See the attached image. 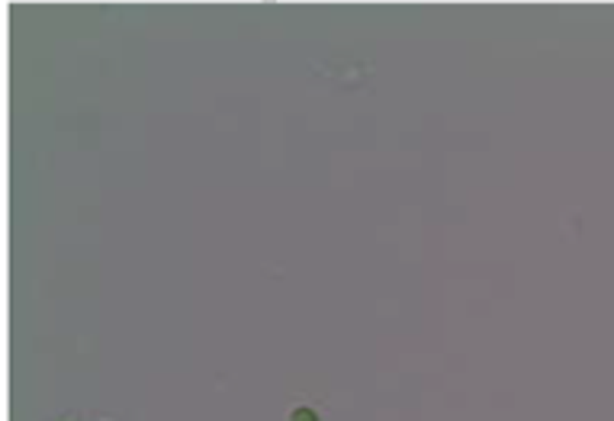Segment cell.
Segmentation results:
<instances>
[{
  "mask_svg": "<svg viewBox=\"0 0 614 421\" xmlns=\"http://www.w3.org/2000/svg\"><path fill=\"white\" fill-rule=\"evenodd\" d=\"M293 418H296V421H315V415H312V411H302L299 409L296 415H293Z\"/></svg>",
  "mask_w": 614,
  "mask_h": 421,
  "instance_id": "cell-1",
  "label": "cell"
}]
</instances>
